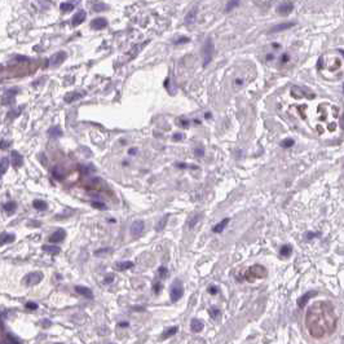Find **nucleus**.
<instances>
[{
	"label": "nucleus",
	"mask_w": 344,
	"mask_h": 344,
	"mask_svg": "<svg viewBox=\"0 0 344 344\" xmlns=\"http://www.w3.org/2000/svg\"><path fill=\"white\" fill-rule=\"evenodd\" d=\"M16 60H20L23 62V60H29L27 57H25V56H16Z\"/></svg>",
	"instance_id": "obj_51"
},
{
	"label": "nucleus",
	"mask_w": 344,
	"mask_h": 344,
	"mask_svg": "<svg viewBox=\"0 0 344 344\" xmlns=\"http://www.w3.org/2000/svg\"><path fill=\"white\" fill-rule=\"evenodd\" d=\"M60 8L62 12H70V10L74 9V5L71 4V3H62V4L60 5Z\"/></svg>",
	"instance_id": "obj_31"
},
{
	"label": "nucleus",
	"mask_w": 344,
	"mask_h": 344,
	"mask_svg": "<svg viewBox=\"0 0 344 344\" xmlns=\"http://www.w3.org/2000/svg\"><path fill=\"white\" fill-rule=\"evenodd\" d=\"M295 23L294 22H286V23H279V25H276L273 29H272V31L273 33H278V31H283V30H287V29L292 27Z\"/></svg>",
	"instance_id": "obj_18"
},
{
	"label": "nucleus",
	"mask_w": 344,
	"mask_h": 344,
	"mask_svg": "<svg viewBox=\"0 0 344 344\" xmlns=\"http://www.w3.org/2000/svg\"><path fill=\"white\" fill-rule=\"evenodd\" d=\"M115 266L118 268V270H127V269L132 268L133 263L132 261H119V263L115 264Z\"/></svg>",
	"instance_id": "obj_20"
},
{
	"label": "nucleus",
	"mask_w": 344,
	"mask_h": 344,
	"mask_svg": "<svg viewBox=\"0 0 344 344\" xmlns=\"http://www.w3.org/2000/svg\"><path fill=\"white\" fill-rule=\"evenodd\" d=\"M106 26H108V21L105 18H96L91 22V27L95 30H101V29H105Z\"/></svg>",
	"instance_id": "obj_11"
},
{
	"label": "nucleus",
	"mask_w": 344,
	"mask_h": 344,
	"mask_svg": "<svg viewBox=\"0 0 344 344\" xmlns=\"http://www.w3.org/2000/svg\"><path fill=\"white\" fill-rule=\"evenodd\" d=\"M110 251H111V249H108V247H105V249H100V250H96V251H95V256H102V255L109 254Z\"/></svg>",
	"instance_id": "obj_32"
},
{
	"label": "nucleus",
	"mask_w": 344,
	"mask_h": 344,
	"mask_svg": "<svg viewBox=\"0 0 344 344\" xmlns=\"http://www.w3.org/2000/svg\"><path fill=\"white\" fill-rule=\"evenodd\" d=\"M114 281V274H109V276L105 277V279H104V283H111V282Z\"/></svg>",
	"instance_id": "obj_41"
},
{
	"label": "nucleus",
	"mask_w": 344,
	"mask_h": 344,
	"mask_svg": "<svg viewBox=\"0 0 344 344\" xmlns=\"http://www.w3.org/2000/svg\"><path fill=\"white\" fill-rule=\"evenodd\" d=\"M239 1H241V0H230V1L228 3V5H226V12H229V10L234 9V8H236L237 5L239 4Z\"/></svg>",
	"instance_id": "obj_33"
},
{
	"label": "nucleus",
	"mask_w": 344,
	"mask_h": 344,
	"mask_svg": "<svg viewBox=\"0 0 344 344\" xmlns=\"http://www.w3.org/2000/svg\"><path fill=\"white\" fill-rule=\"evenodd\" d=\"M153 290H154V292H155V294H159V291L162 290V283H161V282H157V283L154 285Z\"/></svg>",
	"instance_id": "obj_42"
},
{
	"label": "nucleus",
	"mask_w": 344,
	"mask_h": 344,
	"mask_svg": "<svg viewBox=\"0 0 344 344\" xmlns=\"http://www.w3.org/2000/svg\"><path fill=\"white\" fill-rule=\"evenodd\" d=\"M212 50H214V43L211 39H207V42L203 45L202 49V57H203V65L207 66L212 58Z\"/></svg>",
	"instance_id": "obj_4"
},
{
	"label": "nucleus",
	"mask_w": 344,
	"mask_h": 344,
	"mask_svg": "<svg viewBox=\"0 0 344 344\" xmlns=\"http://www.w3.org/2000/svg\"><path fill=\"white\" fill-rule=\"evenodd\" d=\"M49 135L52 136V137H60V136L62 135V131L60 129V127H52V128L49 129Z\"/></svg>",
	"instance_id": "obj_26"
},
{
	"label": "nucleus",
	"mask_w": 344,
	"mask_h": 344,
	"mask_svg": "<svg viewBox=\"0 0 344 344\" xmlns=\"http://www.w3.org/2000/svg\"><path fill=\"white\" fill-rule=\"evenodd\" d=\"M177 332V327H171V329H168V330H166V331L162 334V339H167V338H170V337H173V335Z\"/></svg>",
	"instance_id": "obj_24"
},
{
	"label": "nucleus",
	"mask_w": 344,
	"mask_h": 344,
	"mask_svg": "<svg viewBox=\"0 0 344 344\" xmlns=\"http://www.w3.org/2000/svg\"><path fill=\"white\" fill-rule=\"evenodd\" d=\"M229 220H230L229 217H225V219H223L221 221H219V223L216 224L214 228H212V232H214V233H221V232H223L224 229L226 228V225L229 224Z\"/></svg>",
	"instance_id": "obj_14"
},
{
	"label": "nucleus",
	"mask_w": 344,
	"mask_h": 344,
	"mask_svg": "<svg viewBox=\"0 0 344 344\" xmlns=\"http://www.w3.org/2000/svg\"><path fill=\"white\" fill-rule=\"evenodd\" d=\"M4 208L7 210L8 212H13L16 210V202H8V203L4 206Z\"/></svg>",
	"instance_id": "obj_35"
},
{
	"label": "nucleus",
	"mask_w": 344,
	"mask_h": 344,
	"mask_svg": "<svg viewBox=\"0 0 344 344\" xmlns=\"http://www.w3.org/2000/svg\"><path fill=\"white\" fill-rule=\"evenodd\" d=\"M144 229H145V223H144V220H135L129 228L131 236H132L133 238H137V237H140L141 234L144 233Z\"/></svg>",
	"instance_id": "obj_5"
},
{
	"label": "nucleus",
	"mask_w": 344,
	"mask_h": 344,
	"mask_svg": "<svg viewBox=\"0 0 344 344\" xmlns=\"http://www.w3.org/2000/svg\"><path fill=\"white\" fill-rule=\"evenodd\" d=\"M194 154H196L197 157H203L204 155V149L201 148V146H198V148L194 149Z\"/></svg>",
	"instance_id": "obj_40"
},
{
	"label": "nucleus",
	"mask_w": 344,
	"mask_h": 344,
	"mask_svg": "<svg viewBox=\"0 0 344 344\" xmlns=\"http://www.w3.org/2000/svg\"><path fill=\"white\" fill-rule=\"evenodd\" d=\"M287 58H289V57H287V54L282 56V61H283V62H286V60H287Z\"/></svg>",
	"instance_id": "obj_54"
},
{
	"label": "nucleus",
	"mask_w": 344,
	"mask_h": 344,
	"mask_svg": "<svg viewBox=\"0 0 344 344\" xmlns=\"http://www.w3.org/2000/svg\"><path fill=\"white\" fill-rule=\"evenodd\" d=\"M273 57H274L273 54H268V56H266V60H272V58H273Z\"/></svg>",
	"instance_id": "obj_55"
},
{
	"label": "nucleus",
	"mask_w": 344,
	"mask_h": 344,
	"mask_svg": "<svg viewBox=\"0 0 344 344\" xmlns=\"http://www.w3.org/2000/svg\"><path fill=\"white\" fill-rule=\"evenodd\" d=\"M84 20H86V12L84 10H79L76 14H74L71 23H73V26H79Z\"/></svg>",
	"instance_id": "obj_16"
},
{
	"label": "nucleus",
	"mask_w": 344,
	"mask_h": 344,
	"mask_svg": "<svg viewBox=\"0 0 344 344\" xmlns=\"http://www.w3.org/2000/svg\"><path fill=\"white\" fill-rule=\"evenodd\" d=\"M292 9H294L292 4L291 3H287V4L279 5V7L277 8V12H278L281 16H287V14H290V13L292 12Z\"/></svg>",
	"instance_id": "obj_15"
},
{
	"label": "nucleus",
	"mask_w": 344,
	"mask_h": 344,
	"mask_svg": "<svg viewBox=\"0 0 344 344\" xmlns=\"http://www.w3.org/2000/svg\"><path fill=\"white\" fill-rule=\"evenodd\" d=\"M203 327H204V325H203V322H202L201 319H198V318H193V319H191V322H190V330L193 332H201L202 330H203Z\"/></svg>",
	"instance_id": "obj_12"
},
{
	"label": "nucleus",
	"mask_w": 344,
	"mask_h": 344,
	"mask_svg": "<svg viewBox=\"0 0 344 344\" xmlns=\"http://www.w3.org/2000/svg\"><path fill=\"white\" fill-rule=\"evenodd\" d=\"M189 42V38H181V39H178L177 42H176L175 44H178V43H188Z\"/></svg>",
	"instance_id": "obj_45"
},
{
	"label": "nucleus",
	"mask_w": 344,
	"mask_h": 344,
	"mask_svg": "<svg viewBox=\"0 0 344 344\" xmlns=\"http://www.w3.org/2000/svg\"><path fill=\"white\" fill-rule=\"evenodd\" d=\"M75 291L78 292V294L83 295V296L88 298V299H92L93 298V292L91 289H88V287H84V286H75Z\"/></svg>",
	"instance_id": "obj_17"
},
{
	"label": "nucleus",
	"mask_w": 344,
	"mask_h": 344,
	"mask_svg": "<svg viewBox=\"0 0 344 344\" xmlns=\"http://www.w3.org/2000/svg\"><path fill=\"white\" fill-rule=\"evenodd\" d=\"M316 295H317L316 291H308V292H305V295H303V296H300L299 299H298V307H299V308H304V305L308 303V300L311 299L312 296H316Z\"/></svg>",
	"instance_id": "obj_10"
},
{
	"label": "nucleus",
	"mask_w": 344,
	"mask_h": 344,
	"mask_svg": "<svg viewBox=\"0 0 344 344\" xmlns=\"http://www.w3.org/2000/svg\"><path fill=\"white\" fill-rule=\"evenodd\" d=\"M26 307H27V308H30V309H36V308H38V305H36V304H34V303L26 304Z\"/></svg>",
	"instance_id": "obj_47"
},
{
	"label": "nucleus",
	"mask_w": 344,
	"mask_h": 344,
	"mask_svg": "<svg viewBox=\"0 0 344 344\" xmlns=\"http://www.w3.org/2000/svg\"><path fill=\"white\" fill-rule=\"evenodd\" d=\"M292 145H294V140H292V138H286V140L282 142L283 148H291Z\"/></svg>",
	"instance_id": "obj_39"
},
{
	"label": "nucleus",
	"mask_w": 344,
	"mask_h": 344,
	"mask_svg": "<svg viewBox=\"0 0 344 344\" xmlns=\"http://www.w3.org/2000/svg\"><path fill=\"white\" fill-rule=\"evenodd\" d=\"M65 237H66L65 230H63V229H57V230H56L53 234H50V237H49V242H50V243L61 242V241H63V239H65Z\"/></svg>",
	"instance_id": "obj_8"
},
{
	"label": "nucleus",
	"mask_w": 344,
	"mask_h": 344,
	"mask_svg": "<svg viewBox=\"0 0 344 344\" xmlns=\"http://www.w3.org/2000/svg\"><path fill=\"white\" fill-rule=\"evenodd\" d=\"M183 137H184V136L181 135V133H175V135H173V140H175V141L183 140Z\"/></svg>",
	"instance_id": "obj_44"
},
{
	"label": "nucleus",
	"mask_w": 344,
	"mask_h": 344,
	"mask_svg": "<svg viewBox=\"0 0 344 344\" xmlns=\"http://www.w3.org/2000/svg\"><path fill=\"white\" fill-rule=\"evenodd\" d=\"M66 57H67V56H66L65 52H62V50H61V52H57L56 54L52 56V58H50V66H52V67H56V66L61 65V63L66 60Z\"/></svg>",
	"instance_id": "obj_6"
},
{
	"label": "nucleus",
	"mask_w": 344,
	"mask_h": 344,
	"mask_svg": "<svg viewBox=\"0 0 344 344\" xmlns=\"http://www.w3.org/2000/svg\"><path fill=\"white\" fill-rule=\"evenodd\" d=\"M316 236H318V234H314V233H312V232H309V233L307 234V238H308V239H312L313 237H316Z\"/></svg>",
	"instance_id": "obj_50"
},
{
	"label": "nucleus",
	"mask_w": 344,
	"mask_h": 344,
	"mask_svg": "<svg viewBox=\"0 0 344 344\" xmlns=\"http://www.w3.org/2000/svg\"><path fill=\"white\" fill-rule=\"evenodd\" d=\"M279 254H281V256L283 257H290L292 254V247L290 246V245H285V246L281 247V250H279Z\"/></svg>",
	"instance_id": "obj_19"
},
{
	"label": "nucleus",
	"mask_w": 344,
	"mask_h": 344,
	"mask_svg": "<svg viewBox=\"0 0 344 344\" xmlns=\"http://www.w3.org/2000/svg\"><path fill=\"white\" fill-rule=\"evenodd\" d=\"M207 291H208L211 295H216V294L219 292V287H217V286H215V285H211V286H208Z\"/></svg>",
	"instance_id": "obj_38"
},
{
	"label": "nucleus",
	"mask_w": 344,
	"mask_h": 344,
	"mask_svg": "<svg viewBox=\"0 0 344 344\" xmlns=\"http://www.w3.org/2000/svg\"><path fill=\"white\" fill-rule=\"evenodd\" d=\"M43 250L44 251H47V252H49V254H58V252L61 251L60 247H57V246H44Z\"/></svg>",
	"instance_id": "obj_27"
},
{
	"label": "nucleus",
	"mask_w": 344,
	"mask_h": 344,
	"mask_svg": "<svg viewBox=\"0 0 344 344\" xmlns=\"http://www.w3.org/2000/svg\"><path fill=\"white\" fill-rule=\"evenodd\" d=\"M184 295V286L181 283V281L175 279L171 285V289H170V298H171L172 303H176L177 300H180Z\"/></svg>",
	"instance_id": "obj_3"
},
{
	"label": "nucleus",
	"mask_w": 344,
	"mask_h": 344,
	"mask_svg": "<svg viewBox=\"0 0 344 344\" xmlns=\"http://www.w3.org/2000/svg\"><path fill=\"white\" fill-rule=\"evenodd\" d=\"M264 277H266V269L265 266L259 265V264L252 265L246 272V279L249 282H254L255 279H260V278H264Z\"/></svg>",
	"instance_id": "obj_2"
},
{
	"label": "nucleus",
	"mask_w": 344,
	"mask_h": 344,
	"mask_svg": "<svg viewBox=\"0 0 344 344\" xmlns=\"http://www.w3.org/2000/svg\"><path fill=\"white\" fill-rule=\"evenodd\" d=\"M338 316L331 301H314L305 314V326L308 332L316 339L331 335L337 330Z\"/></svg>",
	"instance_id": "obj_1"
},
{
	"label": "nucleus",
	"mask_w": 344,
	"mask_h": 344,
	"mask_svg": "<svg viewBox=\"0 0 344 344\" xmlns=\"http://www.w3.org/2000/svg\"><path fill=\"white\" fill-rule=\"evenodd\" d=\"M33 206L35 207L36 210H40V211H43V210H47V207H48V204L45 203L44 201H42V199H36V201H34V203H33Z\"/></svg>",
	"instance_id": "obj_23"
},
{
	"label": "nucleus",
	"mask_w": 344,
	"mask_h": 344,
	"mask_svg": "<svg viewBox=\"0 0 344 344\" xmlns=\"http://www.w3.org/2000/svg\"><path fill=\"white\" fill-rule=\"evenodd\" d=\"M14 95H16L14 89L7 91V93H5V95L3 96V98H1L3 105H10V104L14 102Z\"/></svg>",
	"instance_id": "obj_13"
},
{
	"label": "nucleus",
	"mask_w": 344,
	"mask_h": 344,
	"mask_svg": "<svg viewBox=\"0 0 344 344\" xmlns=\"http://www.w3.org/2000/svg\"><path fill=\"white\" fill-rule=\"evenodd\" d=\"M220 314H221V312H220V309H219V308H216V307L210 308V316H211V318H214V319L219 318V316H220Z\"/></svg>",
	"instance_id": "obj_29"
},
{
	"label": "nucleus",
	"mask_w": 344,
	"mask_h": 344,
	"mask_svg": "<svg viewBox=\"0 0 344 344\" xmlns=\"http://www.w3.org/2000/svg\"><path fill=\"white\" fill-rule=\"evenodd\" d=\"M92 207L98 208V210H105L106 208L105 203H102V202H92Z\"/></svg>",
	"instance_id": "obj_37"
},
{
	"label": "nucleus",
	"mask_w": 344,
	"mask_h": 344,
	"mask_svg": "<svg viewBox=\"0 0 344 344\" xmlns=\"http://www.w3.org/2000/svg\"><path fill=\"white\" fill-rule=\"evenodd\" d=\"M102 8H106V5H104V4H98V5H95V10H104Z\"/></svg>",
	"instance_id": "obj_46"
},
{
	"label": "nucleus",
	"mask_w": 344,
	"mask_h": 344,
	"mask_svg": "<svg viewBox=\"0 0 344 344\" xmlns=\"http://www.w3.org/2000/svg\"><path fill=\"white\" fill-rule=\"evenodd\" d=\"M14 241V236L13 234H1L0 237V243H7V242H13Z\"/></svg>",
	"instance_id": "obj_25"
},
{
	"label": "nucleus",
	"mask_w": 344,
	"mask_h": 344,
	"mask_svg": "<svg viewBox=\"0 0 344 344\" xmlns=\"http://www.w3.org/2000/svg\"><path fill=\"white\" fill-rule=\"evenodd\" d=\"M128 326H129V322H127V321H123L119 324V327H128Z\"/></svg>",
	"instance_id": "obj_48"
},
{
	"label": "nucleus",
	"mask_w": 344,
	"mask_h": 344,
	"mask_svg": "<svg viewBox=\"0 0 344 344\" xmlns=\"http://www.w3.org/2000/svg\"><path fill=\"white\" fill-rule=\"evenodd\" d=\"M49 325H50V321H49V319H44V321H43V326H44V327H48Z\"/></svg>",
	"instance_id": "obj_52"
},
{
	"label": "nucleus",
	"mask_w": 344,
	"mask_h": 344,
	"mask_svg": "<svg viewBox=\"0 0 344 344\" xmlns=\"http://www.w3.org/2000/svg\"><path fill=\"white\" fill-rule=\"evenodd\" d=\"M42 278H43V274H42L40 272H33V273L26 276L25 281L27 282V285H35V283H38V282H40Z\"/></svg>",
	"instance_id": "obj_7"
},
{
	"label": "nucleus",
	"mask_w": 344,
	"mask_h": 344,
	"mask_svg": "<svg viewBox=\"0 0 344 344\" xmlns=\"http://www.w3.org/2000/svg\"><path fill=\"white\" fill-rule=\"evenodd\" d=\"M196 14H197V9H193V10H191V13H189V14L186 16V22H188V23L189 22H193Z\"/></svg>",
	"instance_id": "obj_36"
},
{
	"label": "nucleus",
	"mask_w": 344,
	"mask_h": 344,
	"mask_svg": "<svg viewBox=\"0 0 344 344\" xmlns=\"http://www.w3.org/2000/svg\"><path fill=\"white\" fill-rule=\"evenodd\" d=\"M10 162H12L13 167H16V168H18V167L22 166V157H21V154H18V151L13 150L12 153H10Z\"/></svg>",
	"instance_id": "obj_9"
},
{
	"label": "nucleus",
	"mask_w": 344,
	"mask_h": 344,
	"mask_svg": "<svg viewBox=\"0 0 344 344\" xmlns=\"http://www.w3.org/2000/svg\"><path fill=\"white\" fill-rule=\"evenodd\" d=\"M242 83H243V80H242V79H239V78H238V79H236V84H238V86H241Z\"/></svg>",
	"instance_id": "obj_53"
},
{
	"label": "nucleus",
	"mask_w": 344,
	"mask_h": 344,
	"mask_svg": "<svg viewBox=\"0 0 344 344\" xmlns=\"http://www.w3.org/2000/svg\"><path fill=\"white\" fill-rule=\"evenodd\" d=\"M168 217H170V215H164L163 217L161 219V221H159V223L155 225V230H157V232H161V230H163V229H164V226L167 225V221H168Z\"/></svg>",
	"instance_id": "obj_21"
},
{
	"label": "nucleus",
	"mask_w": 344,
	"mask_h": 344,
	"mask_svg": "<svg viewBox=\"0 0 344 344\" xmlns=\"http://www.w3.org/2000/svg\"><path fill=\"white\" fill-rule=\"evenodd\" d=\"M136 153H137V149L136 148H132V149H129L128 150V154H131V155H135Z\"/></svg>",
	"instance_id": "obj_49"
},
{
	"label": "nucleus",
	"mask_w": 344,
	"mask_h": 344,
	"mask_svg": "<svg viewBox=\"0 0 344 344\" xmlns=\"http://www.w3.org/2000/svg\"><path fill=\"white\" fill-rule=\"evenodd\" d=\"M8 167H9V161H8V158H1L0 159V176L4 175V173L7 172Z\"/></svg>",
	"instance_id": "obj_22"
},
{
	"label": "nucleus",
	"mask_w": 344,
	"mask_h": 344,
	"mask_svg": "<svg viewBox=\"0 0 344 344\" xmlns=\"http://www.w3.org/2000/svg\"><path fill=\"white\" fill-rule=\"evenodd\" d=\"M9 144H10V142H8V141L3 140L1 142H0V149H8V148H9Z\"/></svg>",
	"instance_id": "obj_43"
},
{
	"label": "nucleus",
	"mask_w": 344,
	"mask_h": 344,
	"mask_svg": "<svg viewBox=\"0 0 344 344\" xmlns=\"http://www.w3.org/2000/svg\"><path fill=\"white\" fill-rule=\"evenodd\" d=\"M158 274L161 278H164V277H167V274H168V269L166 268V266H159L158 268Z\"/></svg>",
	"instance_id": "obj_34"
},
{
	"label": "nucleus",
	"mask_w": 344,
	"mask_h": 344,
	"mask_svg": "<svg viewBox=\"0 0 344 344\" xmlns=\"http://www.w3.org/2000/svg\"><path fill=\"white\" fill-rule=\"evenodd\" d=\"M80 97H82V95H78V93L73 92V93H69V95H66L65 100H66V102H73L74 100H76V98H80Z\"/></svg>",
	"instance_id": "obj_28"
},
{
	"label": "nucleus",
	"mask_w": 344,
	"mask_h": 344,
	"mask_svg": "<svg viewBox=\"0 0 344 344\" xmlns=\"http://www.w3.org/2000/svg\"><path fill=\"white\" fill-rule=\"evenodd\" d=\"M199 219H201V215H196V216H193V217L190 219V221H189V224H188V228H189V229H193L194 226H196V224L199 221Z\"/></svg>",
	"instance_id": "obj_30"
}]
</instances>
